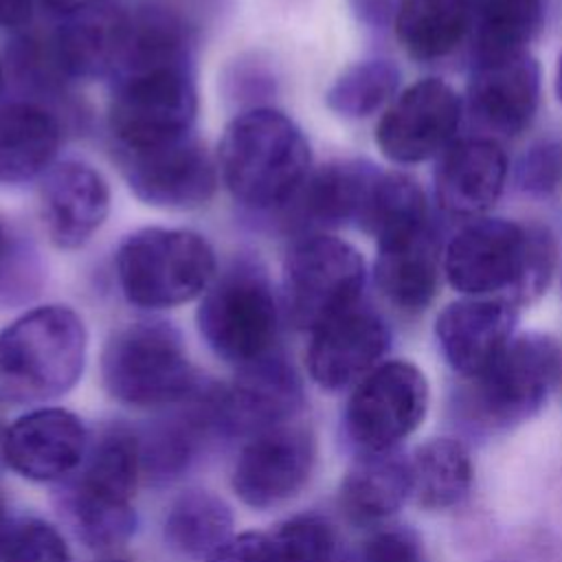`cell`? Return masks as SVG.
Segmentation results:
<instances>
[{"mask_svg": "<svg viewBox=\"0 0 562 562\" xmlns=\"http://www.w3.org/2000/svg\"><path fill=\"white\" fill-rule=\"evenodd\" d=\"M193 40L162 9L130 11L125 46L110 75L108 127L116 149H143L184 138L198 114Z\"/></svg>", "mask_w": 562, "mask_h": 562, "instance_id": "6da1fadb", "label": "cell"}, {"mask_svg": "<svg viewBox=\"0 0 562 562\" xmlns=\"http://www.w3.org/2000/svg\"><path fill=\"white\" fill-rule=\"evenodd\" d=\"M217 171L235 202L250 211H281L312 171L303 130L281 110L250 108L224 130Z\"/></svg>", "mask_w": 562, "mask_h": 562, "instance_id": "7a4b0ae2", "label": "cell"}, {"mask_svg": "<svg viewBox=\"0 0 562 562\" xmlns=\"http://www.w3.org/2000/svg\"><path fill=\"white\" fill-rule=\"evenodd\" d=\"M143 476L138 432L114 424L90 439L81 465L57 483V507L90 549H114L136 531L132 498Z\"/></svg>", "mask_w": 562, "mask_h": 562, "instance_id": "3957f363", "label": "cell"}, {"mask_svg": "<svg viewBox=\"0 0 562 562\" xmlns=\"http://www.w3.org/2000/svg\"><path fill=\"white\" fill-rule=\"evenodd\" d=\"M88 356L81 316L59 303L33 307L0 329V402L42 404L72 391Z\"/></svg>", "mask_w": 562, "mask_h": 562, "instance_id": "277c9868", "label": "cell"}, {"mask_svg": "<svg viewBox=\"0 0 562 562\" xmlns=\"http://www.w3.org/2000/svg\"><path fill=\"white\" fill-rule=\"evenodd\" d=\"M101 382L110 397L132 408L167 411L202 382L176 325L136 321L110 334L101 351Z\"/></svg>", "mask_w": 562, "mask_h": 562, "instance_id": "5b68a950", "label": "cell"}, {"mask_svg": "<svg viewBox=\"0 0 562 562\" xmlns=\"http://www.w3.org/2000/svg\"><path fill=\"white\" fill-rule=\"evenodd\" d=\"M281 316L266 268L252 257H235L200 296L195 325L217 358L244 367L274 351Z\"/></svg>", "mask_w": 562, "mask_h": 562, "instance_id": "8992f818", "label": "cell"}, {"mask_svg": "<svg viewBox=\"0 0 562 562\" xmlns=\"http://www.w3.org/2000/svg\"><path fill=\"white\" fill-rule=\"evenodd\" d=\"M123 296L143 310H169L204 294L217 274L211 244L187 228L147 226L127 235L114 259Z\"/></svg>", "mask_w": 562, "mask_h": 562, "instance_id": "52a82bcc", "label": "cell"}, {"mask_svg": "<svg viewBox=\"0 0 562 562\" xmlns=\"http://www.w3.org/2000/svg\"><path fill=\"white\" fill-rule=\"evenodd\" d=\"M562 373L560 345L547 334L514 336L459 395V411L476 430H505L533 417Z\"/></svg>", "mask_w": 562, "mask_h": 562, "instance_id": "ba28073f", "label": "cell"}, {"mask_svg": "<svg viewBox=\"0 0 562 562\" xmlns=\"http://www.w3.org/2000/svg\"><path fill=\"white\" fill-rule=\"evenodd\" d=\"M367 268L362 255L329 235L296 237L281 270V312L301 331H314L360 303Z\"/></svg>", "mask_w": 562, "mask_h": 562, "instance_id": "9c48e42d", "label": "cell"}, {"mask_svg": "<svg viewBox=\"0 0 562 562\" xmlns=\"http://www.w3.org/2000/svg\"><path fill=\"white\" fill-rule=\"evenodd\" d=\"M430 391L413 362L389 360L369 371L351 391L342 428L360 452L395 450L426 417Z\"/></svg>", "mask_w": 562, "mask_h": 562, "instance_id": "30bf717a", "label": "cell"}, {"mask_svg": "<svg viewBox=\"0 0 562 562\" xmlns=\"http://www.w3.org/2000/svg\"><path fill=\"white\" fill-rule=\"evenodd\" d=\"M316 463V437L310 426L288 422L244 441L233 465L231 487L252 509H272L292 501L310 481Z\"/></svg>", "mask_w": 562, "mask_h": 562, "instance_id": "8fae6325", "label": "cell"}, {"mask_svg": "<svg viewBox=\"0 0 562 562\" xmlns=\"http://www.w3.org/2000/svg\"><path fill=\"white\" fill-rule=\"evenodd\" d=\"M305 406V389L294 364L272 351L237 367L228 384H215V426L224 437H252L294 422Z\"/></svg>", "mask_w": 562, "mask_h": 562, "instance_id": "7c38bea8", "label": "cell"}, {"mask_svg": "<svg viewBox=\"0 0 562 562\" xmlns=\"http://www.w3.org/2000/svg\"><path fill=\"white\" fill-rule=\"evenodd\" d=\"M527 224L501 217L461 226L446 246L443 274L468 296H492L512 303L522 274Z\"/></svg>", "mask_w": 562, "mask_h": 562, "instance_id": "4fadbf2b", "label": "cell"}, {"mask_svg": "<svg viewBox=\"0 0 562 562\" xmlns=\"http://www.w3.org/2000/svg\"><path fill=\"white\" fill-rule=\"evenodd\" d=\"M116 151L130 189L145 204L198 209L215 193L217 165L193 134L154 147Z\"/></svg>", "mask_w": 562, "mask_h": 562, "instance_id": "5bb4252c", "label": "cell"}, {"mask_svg": "<svg viewBox=\"0 0 562 562\" xmlns=\"http://www.w3.org/2000/svg\"><path fill=\"white\" fill-rule=\"evenodd\" d=\"M459 123V94L441 79H419L386 108L375 127V143L393 162H422L454 143Z\"/></svg>", "mask_w": 562, "mask_h": 562, "instance_id": "9a60e30c", "label": "cell"}, {"mask_svg": "<svg viewBox=\"0 0 562 562\" xmlns=\"http://www.w3.org/2000/svg\"><path fill=\"white\" fill-rule=\"evenodd\" d=\"M90 435L79 415L61 406H42L20 415L2 439V459L22 479L61 483L83 461Z\"/></svg>", "mask_w": 562, "mask_h": 562, "instance_id": "2e32d148", "label": "cell"}, {"mask_svg": "<svg viewBox=\"0 0 562 562\" xmlns=\"http://www.w3.org/2000/svg\"><path fill=\"white\" fill-rule=\"evenodd\" d=\"M389 347L391 331L382 316L358 303L310 334L307 373L323 391L336 393L356 386Z\"/></svg>", "mask_w": 562, "mask_h": 562, "instance_id": "e0dca14e", "label": "cell"}, {"mask_svg": "<svg viewBox=\"0 0 562 562\" xmlns=\"http://www.w3.org/2000/svg\"><path fill=\"white\" fill-rule=\"evenodd\" d=\"M130 24V9L101 2L92 9L59 18L44 44L48 72L64 81L110 77L121 59Z\"/></svg>", "mask_w": 562, "mask_h": 562, "instance_id": "ac0fdd59", "label": "cell"}, {"mask_svg": "<svg viewBox=\"0 0 562 562\" xmlns=\"http://www.w3.org/2000/svg\"><path fill=\"white\" fill-rule=\"evenodd\" d=\"M40 213L57 248H81L110 213L108 180L83 160L55 162L40 187Z\"/></svg>", "mask_w": 562, "mask_h": 562, "instance_id": "d6986e66", "label": "cell"}, {"mask_svg": "<svg viewBox=\"0 0 562 562\" xmlns=\"http://www.w3.org/2000/svg\"><path fill=\"white\" fill-rule=\"evenodd\" d=\"M378 167L364 160H334L312 169L294 198L279 211L296 237L358 226Z\"/></svg>", "mask_w": 562, "mask_h": 562, "instance_id": "ffe728a7", "label": "cell"}, {"mask_svg": "<svg viewBox=\"0 0 562 562\" xmlns=\"http://www.w3.org/2000/svg\"><path fill=\"white\" fill-rule=\"evenodd\" d=\"M538 99L540 68L527 50L474 61L468 83V105L483 130L496 136L520 134L533 121Z\"/></svg>", "mask_w": 562, "mask_h": 562, "instance_id": "44dd1931", "label": "cell"}, {"mask_svg": "<svg viewBox=\"0 0 562 562\" xmlns=\"http://www.w3.org/2000/svg\"><path fill=\"white\" fill-rule=\"evenodd\" d=\"M516 321L514 303L492 296H468L443 307L435 323V336L446 362L470 380L514 338Z\"/></svg>", "mask_w": 562, "mask_h": 562, "instance_id": "7402d4cb", "label": "cell"}, {"mask_svg": "<svg viewBox=\"0 0 562 562\" xmlns=\"http://www.w3.org/2000/svg\"><path fill=\"white\" fill-rule=\"evenodd\" d=\"M507 158L490 138L452 143L435 169V198L450 215L474 217L487 211L503 193Z\"/></svg>", "mask_w": 562, "mask_h": 562, "instance_id": "603a6c76", "label": "cell"}, {"mask_svg": "<svg viewBox=\"0 0 562 562\" xmlns=\"http://www.w3.org/2000/svg\"><path fill=\"white\" fill-rule=\"evenodd\" d=\"M443 255L432 228L378 244L375 283L384 299L404 312L424 310L439 285Z\"/></svg>", "mask_w": 562, "mask_h": 562, "instance_id": "cb8c5ba5", "label": "cell"}, {"mask_svg": "<svg viewBox=\"0 0 562 562\" xmlns=\"http://www.w3.org/2000/svg\"><path fill=\"white\" fill-rule=\"evenodd\" d=\"M61 147V123L44 105L11 101L0 108V182L20 184L46 173Z\"/></svg>", "mask_w": 562, "mask_h": 562, "instance_id": "d4e9b609", "label": "cell"}, {"mask_svg": "<svg viewBox=\"0 0 562 562\" xmlns=\"http://www.w3.org/2000/svg\"><path fill=\"white\" fill-rule=\"evenodd\" d=\"M411 457L397 450L360 452L340 483V507L356 525H375L411 498Z\"/></svg>", "mask_w": 562, "mask_h": 562, "instance_id": "484cf974", "label": "cell"}, {"mask_svg": "<svg viewBox=\"0 0 562 562\" xmlns=\"http://www.w3.org/2000/svg\"><path fill=\"white\" fill-rule=\"evenodd\" d=\"M472 15L474 0H402L395 13V35L413 59L435 61L465 40Z\"/></svg>", "mask_w": 562, "mask_h": 562, "instance_id": "4316f807", "label": "cell"}, {"mask_svg": "<svg viewBox=\"0 0 562 562\" xmlns=\"http://www.w3.org/2000/svg\"><path fill=\"white\" fill-rule=\"evenodd\" d=\"M411 496L424 509H450L472 487V459L459 439L435 437L411 457Z\"/></svg>", "mask_w": 562, "mask_h": 562, "instance_id": "83f0119b", "label": "cell"}, {"mask_svg": "<svg viewBox=\"0 0 562 562\" xmlns=\"http://www.w3.org/2000/svg\"><path fill=\"white\" fill-rule=\"evenodd\" d=\"M233 512L224 498L206 490L180 494L162 520L165 542L189 558H211L233 533Z\"/></svg>", "mask_w": 562, "mask_h": 562, "instance_id": "f1b7e54d", "label": "cell"}, {"mask_svg": "<svg viewBox=\"0 0 562 562\" xmlns=\"http://www.w3.org/2000/svg\"><path fill=\"white\" fill-rule=\"evenodd\" d=\"M428 226V202L417 180L406 173L378 169L358 228L382 244L419 233Z\"/></svg>", "mask_w": 562, "mask_h": 562, "instance_id": "f546056e", "label": "cell"}, {"mask_svg": "<svg viewBox=\"0 0 562 562\" xmlns=\"http://www.w3.org/2000/svg\"><path fill=\"white\" fill-rule=\"evenodd\" d=\"M544 7V0H474V61L525 53L542 26Z\"/></svg>", "mask_w": 562, "mask_h": 562, "instance_id": "4dcf8cb0", "label": "cell"}, {"mask_svg": "<svg viewBox=\"0 0 562 562\" xmlns=\"http://www.w3.org/2000/svg\"><path fill=\"white\" fill-rule=\"evenodd\" d=\"M400 70L389 59H367L349 66L327 90L329 110L347 119H364L380 110L397 90Z\"/></svg>", "mask_w": 562, "mask_h": 562, "instance_id": "1f68e13d", "label": "cell"}, {"mask_svg": "<svg viewBox=\"0 0 562 562\" xmlns=\"http://www.w3.org/2000/svg\"><path fill=\"white\" fill-rule=\"evenodd\" d=\"M281 562H340L338 533L318 514H299L272 533Z\"/></svg>", "mask_w": 562, "mask_h": 562, "instance_id": "d6a6232c", "label": "cell"}, {"mask_svg": "<svg viewBox=\"0 0 562 562\" xmlns=\"http://www.w3.org/2000/svg\"><path fill=\"white\" fill-rule=\"evenodd\" d=\"M0 562H72L61 531L42 518L11 520L0 540Z\"/></svg>", "mask_w": 562, "mask_h": 562, "instance_id": "836d02e7", "label": "cell"}, {"mask_svg": "<svg viewBox=\"0 0 562 562\" xmlns=\"http://www.w3.org/2000/svg\"><path fill=\"white\" fill-rule=\"evenodd\" d=\"M558 263V244L553 233L542 224H527V248L522 261V274L514 292L512 303L536 301L551 283Z\"/></svg>", "mask_w": 562, "mask_h": 562, "instance_id": "e575fe53", "label": "cell"}, {"mask_svg": "<svg viewBox=\"0 0 562 562\" xmlns=\"http://www.w3.org/2000/svg\"><path fill=\"white\" fill-rule=\"evenodd\" d=\"M562 180V145L542 140L529 147L516 165V184L531 195H549Z\"/></svg>", "mask_w": 562, "mask_h": 562, "instance_id": "d590c367", "label": "cell"}, {"mask_svg": "<svg viewBox=\"0 0 562 562\" xmlns=\"http://www.w3.org/2000/svg\"><path fill=\"white\" fill-rule=\"evenodd\" d=\"M353 562H428L419 536L408 527H384L373 531Z\"/></svg>", "mask_w": 562, "mask_h": 562, "instance_id": "8d00e7d4", "label": "cell"}, {"mask_svg": "<svg viewBox=\"0 0 562 562\" xmlns=\"http://www.w3.org/2000/svg\"><path fill=\"white\" fill-rule=\"evenodd\" d=\"M206 562H281L272 533L241 531L226 540Z\"/></svg>", "mask_w": 562, "mask_h": 562, "instance_id": "74e56055", "label": "cell"}, {"mask_svg": "<svg viewBox=\"0 0 562 562\" xmlns=\"http://www.w3.org/2000/svg\"><path fill=\"white\" fill-rule=\"evenodd\" d=\"M485 562H562V542L549 533H531L503 547Z\"/></svg>", "mask_w": 562, "mask_h": 562, "instance_id": "f35d334b", "label": "cell"}, {"mask_svg": "<svg viewBox=\"0 0 562 562\" xmlns=\"http://www.w3.org/2000/svg\"><path fill=\"white\" fill-rule=\"evenodd\" d=\"M22 248L11 228L0 220V299H9L18 292L22 274Z\"/></svg>", "mask_w": 562, "mask_h": 562, "instance_id": "ab89813d", "label": "cell"}, {"mask_svg": "<svg viewBox=\"0 0 562 562\" xmlns=\"http://www.w3.org/2000/svg\"><path fill=\"white\" fill-rule=\"evenodd\" d=\"M40 0H0V26L22 29L31 22Z\"/></svg>", "mask_w": 562, "mask_h": 562, "instance_id": "60d3db41", "label": "cell"}, {"mask_svg": "<svg viewBox=\"0 0 562 562\" xmlns=\"http://www.w3.org/2000/svg\"><path fill=\"white\" fill-rule=\"evenodd\" d=\"M105 0H40V7L57 18H66L86 9H92Z\"/></svg>", "mask_w": 562, "mask_h": 562, "instance_id": "b9f144b4", "label": "cell"}, {"mask_svg": "<svg viewBox=\"0 0 562 562\" xmlns=\"http://www.w3.org/2000/svg\"><path fill=\"white\" fill-rule=\"evenodd\" d=\"M555 94H558V101L562 103V53H560L558 70H555Z\"/></svg>", "mask_w": 562, "mask_h": 562, "instance_id": "7bdbcfd3", "label": "cell"}, {"mask_svg": "<svg viewBox=\"0 0 562 562\" xmlns=\"http://www.w3.org/2000/svg\"><path fill=\"white\" fill-rule=\"evenodd\" d=\"M7 525H9V520H7V512H4V503L0 501V540H2V536H4V529H7Z\"/></svg>", "mask_w": 562, "mask_h": 562, "instance_id": "ee69618b", "label": "cell"}, {"mask_svg": "<svg viewBox=\"0 0 562 562\" xmlns=\"http://www.w3.org/2000/svg\"><path fill=\"white\" fill-rule=\"evenodd\" d=\"M2 92H4V68L0 64V97H2Z\"/></svg>", "mask_w": 562, "mask_h": 562, "instance_id": "f6af8a7d", "label": "cell"}, {"mask_svg": "<svg viewBox=\"0 0 562 562\" xmlns=\"http://www.w3.org/2000/svg\"><path fill=\"white\" fill-rule=\"evenodd\" d=\"M2 439H4V430H2V424H0V457H2Z\"/></svg>", "mask_w": 562, "mask_h": 562, "instance_id": "bcb514c9", "label": "cell"}]
</instances>
